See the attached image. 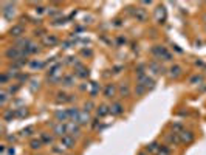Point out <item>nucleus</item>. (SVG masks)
<instances>
[{
    "label": "nucleus",
    "mask_w": 206,
    "mask_h": 155,
    "mask_svg": "<svg viewBox=\"0 0 206 155\" xmlns=\"http://www.w3.org/2000/svg\"><path fill=\"white\" fill-rule=\"evenodd\" d=\"M150 53L157 58V59H163V61H174V54L172 53H169L167 50H166V47L163 45H155L152 50H150Z\"/></svg>",
    "instance_id": "f257e3e1"
},
{
    "label": "nucleus",
    "mask_w": 206,
    "mask_h": 155,
    "mask_svg": "<svg viewBox=\"0 0 206 155\" xmlns=\"http://www.w3.org/2000/svg\"><path fill=\"white\" fill-rule=\"evenodd\" d=\"M2 14L5 19L11 20L16 16V3H2Z\"/></svg>",
    "instance_id": "f03ea898"
},
{
    "label": "nucleus",
    "mask_w": 206,
    "mask_h": 155,
    "mask_svg": "<svg viewBox=\"0 0 206 155\" xmlns=\"http://www.w3.org/2000/svg\"><path fill=\"white\" fill-rule=\"evenodd\" d=\"M67 132L71 137H79L82 133V126H79L76 121H68L67 122Z\"/></svg>",
    "instance_id": "7ed1b4c3"
},
{
    "label": "nucleus",
    "mask_w": 206,
    "mask_h": 155,
    "mask_svg": "<svg viewBox=\"0 0 206 155\" xmlns=\"http://www.w3.org/2000/svg\"><path fill=\"white\" fill-rule=\"evenodd\" d=\"M53 135H54V137H59V138L68 135V132H67V124H64V122L54 124V126H53Z\"/></svg>",
    "instance_id": "20e7f679"
},
{
    "label": "nucleus",
    "mask_w": 206,
    "mask_h": 155,
    "mask_svg": "<svg viewBox=\"0 0 206 155\" xmlns=\"http://www.w3.org/2000/svg\"><path fill=\"white\" fill-rule=\"evenodd\" d=\"M9 36H12V38H23V33H25V27L22 25V23H17V25H12L11 28H9Z\"/></svg>",
    "instance_id": "39448f33"
},
{
    "label": "nucleus",
    "mask_w": 206,
    "mask_h": 155,
    "mask_svg": "<svg viewBox=\"0 0 206 155\" xmlns=\"http://www.w3.org/2000/svg\"><path fill=\"white\" fill-rule=\"evenodd\" d=\"M61 146H62L64 149H73V148L76 146V140H75V137H71V135H65V137H62V138H61Z\"/></svg>",
    "instance_id": "423d86ee"
},
{
    "label": "nucleus",
    "mask_w": 206,
    "mask_h": 155,
    "mask_svg": "<svg viewBox=\"0 0 206 155\" xmlns=\"http://www.w3.org/2000/svg\"><path fill=\"white\" fill-rule=\"evenodd\" d=\"M178 135H180L181 143H186V144H189V143H192V141L195 140V135H194V132H191V130H183V132H180Z\"/></svg>",
    "instance_id": "0eeeda50"
},
{
    "label": "nucleus",
    "mask_w": 206,
    "mask_h": 155,
    "mask_svg": "<svg viewBox=\"0 0 206 155\" xmlns=\"http://www.w3.org/2000/svg\"><path fill=\"white\" fill-rule=\"evenodd\" d=\"M91 119H93V118H91V115H90V112H87V110H82L76 122H78L79 126H87V124H91Z\"/></svg>",
    "instance_id": "6e6552de"
},
{
    "label": "nucleus",
    "mask_w": 206,
    "mask_h": 155,
    "mask_svg": "<svg viewBox=\"0 0 206 155\" xmlns=\"http://www.w3.org/2000/svg\"><path fill=\"white\" fill-rule=\"evenodd\" d=\"M115 95H116V85L115 84H107L105 87H104V98H107V99H112V98H115Z\"/></svg>",
    "instance_id": "1a4fd4ad"
},
{
    "label": "nucleus",
    "mask_w": 206,
    "mask_h": 155,
    "mask_svg": "<svg viewBox=\"0 0 206 155\" xmlns=\"http://www.w3.org/2000/svg\"><path fill=\"white\" fill-rule=\"evenodd\" d=\"M42 43H43L45 47H54V45L59 43V38L54 36V34H47L45 38L42 39Z\"/></svg>",
    "instance_id": "9d476101"
},
{
    "label": "nucleus",
    "mask_w": 206,
    "mask_h": 155,
    "mask_svg": "<svg viewBox=\"0 0 206 155\" xmlns=\"http://www.w3.org/2000/svg\"><path fill=\"white\" fill-rule=\"evenodd\" d=\"M39 51H41V45L36 43V42H31L27 48H23V54H25V56H28V54H36V53H39Z\"/></svg>",
    "instance_id": "9b49d317"
},
{
    "label": "nucleus",
    "mask_w": 206,
    "mask_h": 155,
    "mask_svg": "<svg viewBox=\"0 0 206 155\" xmlns=\"http://www.w3.org/2000/svg\"><path fill=\"white\" fill-rule=\"evenodd\" d=\"M110 113L113 116H121L124 113V106L121 102H112V106H110Z\"/></svg>",
    "instance_id": "f8f14e48"
},
{
    "label": "nucleus",
    "mask_w": 206,
    "mask_h": 155,
    "mask_svg": "<svg viewBox=\"0 0 206 155\" xmlns=\"http://www.w3.org/2000/svg\"><path fill=\"white\" fill-rule=\"evenodd\" d=\"M181 75H183V67L181 65L175 64V65H172L169 68V76L172 78V79H177V78H180Z\"/></svg>",
    "instance_id": "ddd939ff"
},
{
    "label": "nucleus",
    "mask_w": 206,
    "mask_h": 155,
    "mask_svg": "<svg viewBox=\"0 0 206 155\" xmlns=\"http://www.w3.org/2000/svg\"><path fill=\"white\" fill-rule=\"evenodd\" d=\"M56 119H57V122H64V124H67L68 121H70V116H68V110H56Z\"/></svg>",
    "instance_id": "4468645a"
},
{
    "label": "nucleus",
    "mask_w": 206,
    "mask_h": 155,
    "mask_svg": "<svg viewBox=\"0 0 206 155\" xmlns=\"http://www.w3.org/2000/svg\"><path fill=\"white\" fill-rule=\"evenodd\" d=\"M149 70L155 75H163L164 73V68L161 67V64H158V61H152L149 62Z\"/></svg>",
    "instance_id": "2eb2a0df"
},
{
    "label": "nucleus",
    "mask_w": 206,
    "mask_h": 155,
    "mask_svg": "<svg viewBox=\"0 0 206 155\" xmlns=\"http://www.w3.org/2000/svg\"><path fill=\"white\" fill-rule=\"evenodd\" d=\"M110 113V106H107V104H99L98 107H96V116L98 118H104V116H107Z\"/></svg>",
    "instance_id": "dca6fc26"
},
{
    "label": "nucleus",
    "mask_w": 206,
    "mask_h": 155,
    "mask_svg": "<svg viewBox=\"0 0 206 155\" xmlns=\"http://www.w3.org/2000/svg\"><path fill=\"white\" fill-rule=\"evenodd\" d=\"M133 16H135V19L140 20V22H146V20H147V12H146L144 8H135Z\"/></svg>",
    "instance_id": "f3484780"
},
{
    "label": "nucleus",
    "mask_w": 206,
    "mask_h": 155,
    "mask_svg": "<svg viewBox=\"0 0 206 155\" xmlns=\"http://www.w3.org/2000/svg\"><path fill=\"white\" fill-rule=\"evenodd\" d=\"M160 148H161V144H160L158 141H152V143H149V144L146 146V149H144V151H146L149 155H150V154L157 155V152L160 151Z\"/></svg>",
    "instance_id": "a211bd4d"
},
{
    "label": "nucleus",
    "mask_w": 206,
    "mask_h": 155,
    "mask_svg": "<svg viewBox=\"0 0 206 155\" xmlns=\"http://www.w3.org/2000/svg\"><path fill=\"white\" fill-rule=\"evenodd\" d=\"M39 138L42 140V143L47 144V146H53V143H54V137L50 135V133H47V132H42Z\"/></svg>",
    "instance_id": "6ab92c4d"
},
{
    "label": "nucleus",
    "mask_w": 206,
    "mask_h": 155,
    "mask_svg": "<svg viewBox=\"0 0 206 155\" xmlns=\"http://www.w3.org/2000/svg\"><path fill=\"white\" fill-rule=\"evenodd\" d=\"M45 64H47V62H43V61L33 59V61H30V62H28V67H30L31 70H41V68L45 67Z\"/></svg>",
    "instance_id": "aec40b11"
},
{
    "label": "nucleus",
    "mask_w": 206,
    "mask_h": 155,
    "mask_svg": "<svg viewBox=\"0 0 206 155\" xmlns=\"http://www.w3.org/2000/svg\"><path fill=\"white\" fill-rule=\"evenodd\" d=\"M42 148H43V143H42L41 138H31V141H30V149L31 151H41Z\"/></svg>",
    "instance_id": "412c9836"
},
{
    "label": "nucleus",
    "mask_w": 206,
    "mask_h": 155,
    "mask_svg": "<svg viewBox=\"0 0 206 155\" xmlns=\"http://www.w3.org/2000/svg\"><path fill=\"white\" fill-rule=\"evenodd\" d=\"M138 82H140V84H143L147 90H149V88H154V85H155V81L149 76V75H147V76H144L141 81H138Z\"/></svg>",
    "instance_id": "4be33fe9"
},
{
    "label": "nucleus",
    "mask_w": 206,
    "mask_h": 155,
    "mask_svg": "<svg viewBox=\"0 0 206 155\" xmlns=\"http://www.w3.org/2000/svg\"><path fill=\"white\" fill-rule=\"evenodd\" d=\"M81 112H82V110H79L78 107H70V109H68V116H70V119H71V121H78Z\"/></svg>",
    "instance_id": "5701e85b"
},
{
    "label": "nucleus",
    "mask_w": 206,
    "mask_h": 155,
    "mask_svg": "<svg viewBox=\"0 0 206 155\" xmlns=\"http://www.w3.org/2000/svg\"><path fill=\"white\" fill-rule=\"evenodd\" d=\"M166 140L172 144H181V140H180V135L178 133H167L166 135Z\"/></svg>",
    "instance_id": "b1692460"
},
{
    "label": "nucleus",
    "mask_w": 206,
    "mask_h": 155,
    "mask_svg": "<svg viewBox=\"0 0 206 155\" xmlns=\"http://www.w3.org/2000/svg\"><path fill=\"white\" fill-rule=\"evenodd\" d=\"M157 20H158L160 23H164V20H166V9L163 8V6L157 8Z\"/></svg>",
    "instance_id": "393cba45"
},
{
    "label": "nucleus",
    "mask_w": 206,
    "mask_h": 155,
    "mask_svg": "<svg viewBox=\"0 0 206 155\" xmlns=\"http://www.w3.org/2000/svg\"><path fill=\"white\" fill-rule=\"evenodd\" d=\"M62 84L65 87H73L75 85V75H67L62 78Z\"/></svg>",
    "instance_id": "a878e982"
},
{
    "label": "nucleus",
    "mask_w": 206,
    "mask_h": 155,
    "mask_svg": "<svg viewBox=\"0 0 206 155\" xmlns=\"http://www.w3.org/2000/svg\"><path fill=\"white\" fill-rule=\"evenodd\" d=\"M36 132V129L33 126H27L25 129L20 130V137H33V133Z\"/></svg>",
    "instance_id": "bb28decb"
},
{
    "label": "nucleus",
    "mask_w": 206,
    "mask_h": 155,
    "mask_svg": "<svg viewBox=\"0 0 206 155\" xmlns=\"http://www.w3.org/2000/svg\"><path fill=\"white\" fill-rule=\"evenodd\" d=\"M14 116H16V110L8 109V110H5V112H3V121L9 122V121H12V118H14Z\"/></svg>",
    "instance_id": "cd10ccee"
},
{
    "label": "nucleus",
    "mask_w": 206,
    "mask_h": 155,
    "mask_svg": "<svg viewBox=\"0 0 206 155\" xmlns=\"http://www.w3.org/2000/svg\"><path fill=\"white\" fill-rule=\"evenodd\" d=\"M120 95H121L123 98L130 96V87H129V84H121V85H120Z\"/></svg>",
    "instance_id": "c85d7f7f"
},
{
    "label": "nucleus",
    "mask_w": 206,
    "mask_h": 155,
    "mask_svg": "<svg viewBox=\"0 0 206 155\" xmlns=\"http://www.w3.org/2000/svg\"><path fill=\"white\" fill-rule=\"evenodd\" d=\"M146 92H147V88H146L143 84H140V82H138V84L135 85V95H136V96H143Z\"/></svg>",
    "instance_id": "c756f323"
},
{
    "label": "nucleus",
    "mask_w": 206,
    "mask_h": 155,
    "mask_svg": "<svg viewBox=\"0 0 206 155\" xmlns=\"http://www.w3.org/2000/svg\"><path fill=\"white\" fill-rule=\"evenodd\" d=\"M99 88H101V87H99V84H98V82H91V87H90V92H88V93H90V96H91V98H95V96L98 95Z\"/></svg>",
    "instance_id": "7c9ffc66"
},
{
    "label": "nucleus",
    "mask_w": 206,
    "mask_h": 155,
    "mask_svg": "<svg viewBox=\"0 0 206 155\" xmlns=\"http://www.w3.org/2000/svg\"><path fill=\"white\" fill-rule=\"evenodd\" d=\"M189 82H191L192 85H200V84L203 82V75H194V76L189 79Z\"/></svg>",
    "instance_id": "2f4dec72"
},
{
    "label": "nucleus",
    "mask_w": 206,
    "mask_h": 155,
    "mask_svg": "<svg viewBox=\"0 0 206 155\" xmlns=\"http://www.w3.org/2000/svg\"><path fill=\"white\" fill-rule=\"evenodd\" d=\"M61 68H62V64H59V62H57V64H54V65H53V67L48 70V75L53 78L54 75H56V73H57V72H59V70H61Z\"/></svg>",
    "instance_id": "473e14b6"
},
{
    "label": "nucleus",
    "mask_w": 206,
    "mask_h": 155,
    "mask_svg": "<svg viewBox=\"0 0 206 155\" xmlns=\"http://www.w3.org/2000/svg\"><path fill=\"white\" fill-rule=\"evenodd\" d=\"M8 98H9V93H8L6 90H2V92H0V104L5 106L6 101H8Z\"/></svg>",
    "instance_id": "72a5a7b5"
},
{
    "label": "nucleus",
    "mask_w": 206,
    "mask_h": 155,
    "mask_svg": "<svg viewBox=\"0 0 206 155\" xmlns=\"http://www.w3.org/2000/svg\"><path fill=\"white\" fill-rule=\"evenodd\" d=\"M172 130H174V133H180V132H183L184 129H183V124H181V122H174V124H172Z\"/></svg>",
    "instance_id": "f704fd0d"
},
{
    "label": "nucleus",
    "mask_w": 206,
    "mask_h": 155,
    "mask_svg": "<svg viewBox=\"0 0 206 155\" xmlns=\"http://www.w3.org/2000/svg\"><path fill=\"white\" fill-rule=\"evenodd\" d=\"M51 152L56 154V155H64L65 154V149H64L62 146H53V148H51Z\"/></svg>",
    "instance_id": "c9c22d12"
},
{
    "label": "nucleus",
    "mask_w": 206,
    "mask_h": 155,
    "mask_svg": "<svg viewBox=\"0 0 206 155\" xmlns=\"http://www.w3.org/2000/svg\"><path fill=\"white\" fill-rule=\"evenodd\" d=\"M28 115V110H27V107H20V109H16V116H19V118H23V116Z\"/></svg>",
    "instance_id": "e433bc0d"
},
{
    "label": "nucleus",
    "mask_w": 206,
    "mask_h": 155,
    "mask_svg": "<svg viewBox=\"0 0 206 155\" xmlns=\"http://www.w3.org/2000/svg\"><path fill=\"white\" fill-rule=\"evenodd\" d=\"M8 81H9V75H8L6 72H3V73L0 75V84L6 85V84H8Z\"/></svg>",
    "instance_id": "4c0bfd02"
},
{
    "label": "nucleus",
    "mask_w": 206,
    "mask_h": 155,
    "mask_svg": "<svg viewBox=\"0 0 206 155\" xmlns=\"http://www.w3.org/2000/svg\"><path fill=\"white\" fill-rule=\"evenodd\" d=\"M157 155H170V149H169L167 146H161L160 151L157 152Z\"/></svg>",
    "instance_id": "58836bf2"
},
{
    "label": "nucleus",
    "mask_w": 206,
    "mask_h": 155,
    "mask_svg": "<svg viewBox=\"0 0 206 155\" xmlns=\"http://www.w3.org/2000/svg\"><path fill=\"white\" fill-rule=\"evenodd\" d=\"M19 88H20V84H16V85H11L6 92H8L9 95H14V93H17V92H19Z\"/></svg>",
    "instance_id": "ea45409f"
},
{
    "label": "nucleus",
    "mask_w": 206,
    "mask_h": 155,
    "mask_svg": "<svg viewBox=\"0 0 206 155\" xmlns=\"http://www.w3.org/2000/svg\"><path fill=\"white\" fill-rule=\"evenodd\" d=\"M93 107H95V102H93V101H87L85 106H84V110L90 112V110H93Z\"/></svg>",
    "instance_id": "a19ab883"
},
{
    "label": "nucleus",
    "mask_w": 206,
    "mask_h": 155,
    "mask_svg": "<svg viewBox=\"0 0 206 155\" xmlns=\"http://www.w3.org/2000/svg\"><path fill=\"white\" fill-rule=\"evenodd\" d=\"M34 36H36V38H45V36H47V34H45V30H34Z\"/></svg>",
    "instance_id": "79ce46f5"
},
{
    "label": "nucleus",
    "mask_w": 206,
    "mask_h": 155,
    "mask_svg": "<svg viewBox=\"0 0 206 155\" xmlns=\"http://www.w3.org/2000/svg\"><path fill=\"white\" fill-rule=\"evenodd\" d=\"M5 138H6L8 141H11V143H14V141L17 140V137H16V135H5Z\"/></svg>",
    "instance_id": "37998d69"
},
{
    "label": "nucleus",
    "mask_w": 206,
    "mask_h": 155,
    "mask_svg": "<svg viewBox=\"0 0 206 155\" xmlns=\"http://www.w3.org/2000/svg\"><path fill=\"white\" fill-rule=\"evenodd\" d=\"M36 12H37V14H43V12H45V6H36Z\"/></svg>",
    "instance_id": "c03bdc74"
},
{
    "label": "nucleus",
    "mask_w": 206,
    "mask_h": 155,
    "mask_svg": "<svg viewBox=\"0 0 206 155\" xmlns=\"http://www.w3.org/2000/svg\"><path fill=\"white\" fill-rule=\"evenodd\" d=\"M6 152H8V155H16V149L12 146H8V151Z\"/></svg>",
    "instance_id": "a18cd8bd"
},
{
    "label": "nucleus",
    "mask_w": 206,
    "mask_h": 155,
    "mask_svg": "<svg viewBox=\"0 0 206 155\" xmlns=\"http://www.w3.org/2000/svg\"><path fill=\"white\" fill-rule=\"evenodd\" d=\"M82 54L84 56H90L91 54V50H82Z\"/></svg>",
    "instance_id": "49530a36"
},
{
    "label": "nucleus",
    "mask_w": 206,
    "mask_h": 155,
    "mask_svg": "<svg viewBox=\"0 0 206 155\" xmlns=\"http://www.w3.org/2000/svg\"><path fill=\"white\" fill-rule=\"evenodd\" d=\"M113 25H115V27H121V25H123V23H121V20H120V19H116V20H115V23H113Z\"/></svg>",
    "instance_id": "de8ad7c7"
},
{
    "label": "nucleus",
    "mask_w": 206,
    "mask_h": 155,
    "mask_svg": "<svg viewBox=\"0 0 206 155\" xmlns=\"http://www.w3.org/2000/svg\"><path fill=\"white\" fill-rule=\"evenodd\" d=\"M172 47H174V50H175V51H178V53H181V51H183L181 48H178V45H172Z\"/></svg>",
    "instance_id": "09e8293b"
},
{
    "label": "nucleus",
    "mask_w": 206,
    "mask_h": 155,
    "mask_svg": "<svg viewBox=\"0 0 206 155\" xmlns=\"http://www.w3.org/2000/svg\"><path fill=\"white\" fill-rule=\"evenodd\" d=\"M118 43H125V38H118Z\"/></svg>",
    "instance_id": "8fccbe9b"
},
{
    "label": "nucleus",
    "mask_w": 206,
    "mask_h": 155,
    "mask_svg": "<svg viewBox=\"0 0 206 155\" xmlns=\"http://www.w3.org/2000/svg\"><path fill=\"white\" fill-rule=\"evenodd\" d=\"M138 155H149V154H147L146 151H141V152H140V154H138Z\"/></svg>",
    "instance_id": "3c124183"
},
{
    "label": "nucleus",
    "mask_w": 206,
    "mask_h": 155,
    "mask_svg": "<svg viewBox=\"0 0 206 155\" xmlns=\"http://www.w3.org/2000/svg\"><path fill=\"white\" fill-rule=\"evenodd\" d=\"M203 20H205V22H206V14H205V16H203Z\"/></svg>",
    "instance_id": "603ef678"
}]
</instances>
